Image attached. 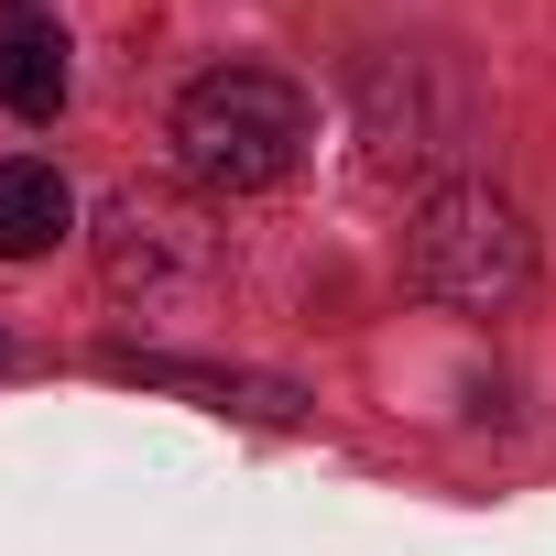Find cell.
Wrapping results in <instances>:
<instances>
[{"mask_svg": "<svg viewBox=\"0 0 556 556\" xmlns=\"http://www.w3.org/2000/svg\"><path fill=\"white\" fill-rule=\"evenodd\" d=\"M0 110L12 121H55L66 110V23L45 0H0Z\"/></svg>", "mask_w": 556, "mask_h": 556, "instance_id": "cell-5", "label": "cell"}, {"mask_svg": "<svg viewBox=\"0 0 556 556\" xmlns=\"http://www.w3.org/2000/svg\"><path fill=\"white\" fill-rule=\"evenodd\" d=\"M99 371L110 382H153V393H197V404H218V415H306L295 404V382H273V371H218V361H175V350H99Z\"/></svg>", "mask_w": 556, "mask_h": 556, "instance_id": "cell-4", "label": "cell"}, {"mask_svg": "<svg viewBox=\"0 0 556 556\" xmlns=\"http://www.w3.org/2000/svg\"><path fill=\"white\" fill-rule=\"evenodd\" d=\"M404 251H415V285L447 295V306H513L534 285V240H523L502 186H437L415 207Z\"/></svg>", "mask_w": 556, "mask_h": 556, "instance_id": "cell-2", "label": "cell"}, {"mask_svg": "<svg viewBox=\"0 0 556 556\" xmlns=\"http://www.w3.org/2000/svg\"><path fill=\"white\" fill-rule=\"evenodd\" d=\"M99 262H110V285L142 295V306H175V295H207L218 285V229L164 197V186H121L99 207Z\"/></svg>", "mask_w": 556, "mask_h": 556, "instance_id": "cell-3", "label": "cell"}, {"mask_svg": "<svg viewBox=\"0 0 556 556\" xmlns=\"http://www.w3.org/2000/svg\"><path fill=\"white\" fill-rule=\"evenodd\" d=\"M66 229H77L66 175H55V164H34V153H12V164H0V262H45Z\"/></svg>", "mask_w": 556, "mask_h": 556, "instance_id": "cell-6", "label": "cell"}, {"mask_svg": "<svg viewBox=\"0 0 556 556\" xmlns=\"http://www.w3.org/2000/svg\"><path fill=\"white\" fill-rule=\"evenodd\" d=\"M0 371H12V339H0Z\"/></svg>", "mask_w": 556, "mask_h": 556, "instance_id": "cell-7", "label": "cell"}, {"mask_svg": "<svg viewBox=\"0 0 556 556\" xmlns=\"http://www.w3.org/2000/svg\"><path fill=\"white\" fill-rule=\"evenodd\" d=\"M317 142V110L295 77L273 66H207L186 99H175V164L207 186V197H262L285 186Z\"/></svg>", "mask_w": 556, "mask_h": 556, "instance_id": "cell-1", "label": "cell"}]
</instances>
